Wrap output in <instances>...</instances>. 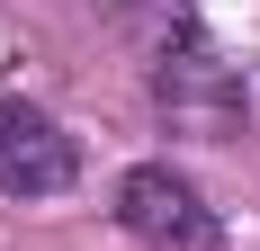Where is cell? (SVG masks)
Masks as SVG:
<instances>
[{
    "label": "cell",
    "instance_id": "6da1fadb",
    "mask_svg": "<svg viewBox=\"0 0 260 251\" xmlns=\"http://www.w3.org/2000/svg\"><path fill=\"white\" fill-rule=\"evenodd\" d=\"M117 225H126L135 242H153V251H215L207 198H198L171 162H144V171L117 179Z\"/></svg>",
    "mask_w": 260,
    "mask_h": 251
},
{
    "label": "cell",
    "instance_id": "7a4b0ae2",
    "mask_svg": "<svg viewBox=\"0 0 260 251\" xmlns=\"http://www.w3.org/2000/svg\"><path fill=\"white\" fill-rule=\"evenodd\" d=\"M72 189V135L36 108H0V198H54Z\"/></svg>",
    "mask_w": 260,
    "mask_h": 251
},
{
    "label": "cell",
    "instance_id": "3957f363",
    "mask_svg": "<svg viewBox=\"0 0 260 251\" xmlns=\"http://www.w3.org/2000/svg\"><path fill=\"white\" fill-rule=\"evenodd\" d=\"M161 108L188 117V125H224V117H234V81H224V63H215L198 36L161 45Z\"/></svg>",
    "mask_w": 260,
    "mask_h": 251
},
{
    "label": "cell",
    "instance_id": "277c9868",
    "mask_svg": "<svg viewBox=\"0 0 260 251\" xmlns=\"http://www.w3.org/2000/svg\"><path fill=\"white\" fill-rule=\"evenodd\" d=\"M126 27H144L153 45H180V36H198V18H188V0H108Z\"/></svg>",
    "mask_w": 260,
    "mask_h": 251
}]
</instances>
